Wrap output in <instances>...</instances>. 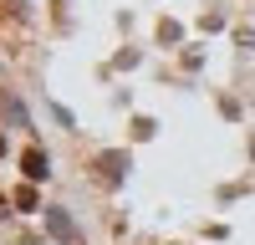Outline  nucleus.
Instances as JSON below:
<instances>
[{"mask_svg": "<svg viewBox=\"0 0 255 245\" xmlns=\"http://www.w3.org/2000/svg\"><path fill=\"white\" fill-rule=\"evenodd\" d=\"M26 174H31V179H41V174H46V158H41V153H36V148H31V153H26Z\"/></svg>", "mask_w": 255, "mask_h": 245, "instance_id": "obj_1", "label": "nucleus"}]
</instances>
